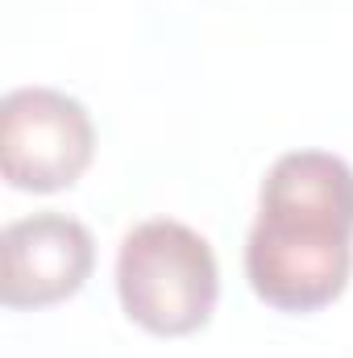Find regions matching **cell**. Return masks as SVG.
I'll use <instances>...</instances> for the list:
<instances>
[{"label": "cell", "mask_w": 353, "mask_h": 358, "mask_svg": "<svg viewBox=\"0 0 353 358\" xmlns=\"http://www.w3.org/2000/svg\"><path fill=\"white\" fill-rule=\"evenodd\" d=\"M0 304L46 308L71 300L96 267V242L84 221L67 213H33L0 234Z\"/></svg>", "instance_id": "cell-4"}, {"label": "cell", "mask_w": 353, "mask_h": 358, "mask_svg": "<svg viewBox=\"0 0 353 358\" xmlns=\"http://www.w3.org/2000/svg\"><path fill=\"white\" fill-rule=\"evenodd\" d=\"M353 271V167L329 150H291L262 179L246 238L250 287L270 308L316 313Z\"/></svg>", "instance_id": "cell-1"}, {"label": "cell", "mask_w": 353, "mask_h": 358, "mask_svg": "<svg viewBox=\"0 0 353 358\" xmlns=\"http://www.w3.org/2000/svg\"><path fill=\"white\" fill-rule=\"evenodd\" d=\"M96 125L59 88H13L0 100V176L21 192H63L88 171Z\"/></svg>", "instance_id": "cell-3"}, {"label": "cell", "mask_w": 353, "mask_h": 358, "mask_svg": "<svg viewBox=\"0 0 353 358\" xmlns=\"http://www.w3.org/2000/svg\"><path fill=\"white\" fill-rule=\"evenodd\" d=\"M117 292L129 321L158 338H187L208 325L220 271L208 238L191 225L154 217L133 225L117 250Z\"/></svg>", "instance_id": "cell-2"}]
</instances>
